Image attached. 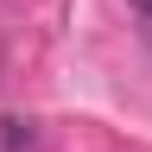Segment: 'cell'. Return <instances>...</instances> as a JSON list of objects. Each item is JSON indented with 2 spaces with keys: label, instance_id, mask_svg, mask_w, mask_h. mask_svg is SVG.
I'll list each match as a JSON object with an SVG mask.
<instances>
[{
  "label": "cell",
  "instance_id": "6da1fadb",
  "mask_svg": "<svg viewBox=\"0 0 152 152\" xmlns=\"http://www.w3.org/2000/svg\"><path fill=\"white\" fill-rule=\"evenodd\" d=\"M0 146L7 152H38V127L32 121H0Z\"/></svg>",
  "mask_w": 152,
  "mask_h": 152
},
{
  "label": "cell",
  "instance_id": "7a4b0ae2",
  "mask_svg": "<svg viewBox=\"0 0 152 152\" xmlns=\"http://www.w3.org/2000/svg\"><path fill=\"white\" fill-rule=\"evenodd\" d=\"M133 7H140V13H152V0H133Z\"/></svg>",
  "mask_w": 152,
  "mask_h": 152
}]
</instances>
